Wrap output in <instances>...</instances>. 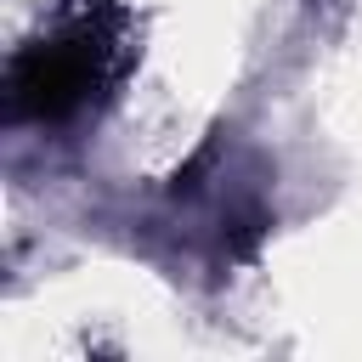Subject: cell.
I'll use <instances>...</instances> for the list:
<instances>
[{"label":"cell","instance_id":"1","mask_svg":"<svg viewBox=\"0 0 362 362\" xmlns=\"http://www.w3.org/2000/svg\"><path fill=\"white\" fill-rule=\"evenodd\" d=\"M90 90V62L74 45H34L11 62V107L28 119H57Z\"/></svg>","mask_w":362,"mask_h":362}]
</instances>
